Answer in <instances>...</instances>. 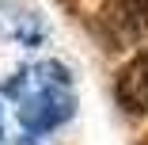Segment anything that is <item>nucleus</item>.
<instances>
[{
    "label": "nucleus",
    "instance_id": "obj_1",
    "mask_svg": "<svg viewBox=\"0 0 148 145\" xmlns=\"http://www.w3.org/2000/svg\"><path fill=\"white\" fill-rule=\"evenodd\" d=\"M114 96L129 114H148V50L122 65L114 80Z\"/></svg>",
    "mask_w": 148,
    "mask_h": 145
}]
</instances>
